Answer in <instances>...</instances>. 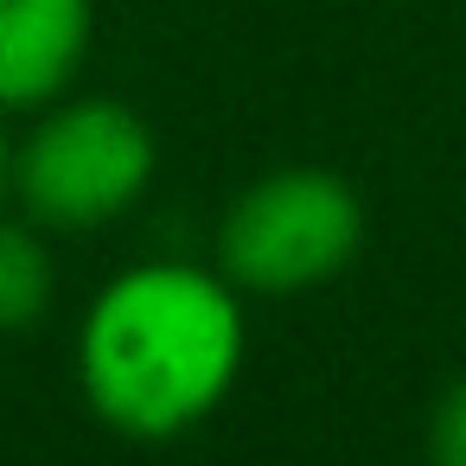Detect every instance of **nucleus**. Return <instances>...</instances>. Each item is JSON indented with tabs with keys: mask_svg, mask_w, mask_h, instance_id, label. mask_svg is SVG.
I'll list each match as a JSON object with an SVG mask.
<instances>
[{
	"mask_svg": "<svg viewBox=\"0 0 466 466\" xmlns=\"http://www.w3.org/2000/svg\"><path fill=\"white\" fill-rule=\"evenodd\" d=\"M249 358L243 294L218 275V262L147 256L116 268L71 339V370L84 409L122 441H179L205 428Z\"/></svg>",
	"mask_w": 466,
	"mask_h": 466,
	"instance_id": "f257e3e1",
	"label": "nucleus"
},
{
	"mask_svg": "<svg viewBox=\"0 0 466 466\" xmlns=\"http://www.w3.org/2000/svg\"><path fill=\"white\" fill-rule=\"evenodd\" d=\"M160 173L154 122L122 96H58L26 116L14 135V192L7 205L46 237H96L122 224Z\"/></svg>",
	"mask_w": 466,
	"mask_h": 466,
	"instance_id": "f03ea898",
	"label": "nucleus"
},
{
	"mask_svg": "<svg viewBox=\"0 0 466 466\" xmlns=\"http://www.w3.org/2000/svg\"><path fill=\"white\" fill-rule=\"evenodd\" d=\"M364 249V198L332 167H275L249 179L211 237L218 275L249 300H294L339 281Z\"/></svg>",
	"mask_w": 466,
	"mask_h": 466,
	"instance_id": "7ed1b4c3",
	"label": "nucleus"
},
{
	"mask_svg": "<svg viewBox=\"0 0 466 466\" xmlns=\"http://www.w3.org/2000/svg\"><path fill=\"white\" fill-rule=\"evenodd\" d=\"M96 52V0H0V116L26 122L77 90Z\"/></svg>",
	"mask_w": 466,
	"mask_h": 466,
	"instance_id": "20e7f679",
	"label": "nucleus"
},
{
	"mask_svg": "<svg viewBox=\"0 0 466 466\" xmlns=\"http://www.w3.org/2000/svg\"><path fill=\"white\" fill-rule=\"evenodd\" d=\"M58 300V256L52 237L0 205V332H33Z\"/></svg>",
	"mask_w": 466,
	"mask_h": 466,
	"instance_id": "39448f33",
	"label": "nucleus"
},
{
	"mask_svg": "<svg viewBox=\"0 0 466 466\" xmlns=\"http://www.w3.org/2000/svg\"><path fill=\"white\" fill-rule=\"evenodd\" d=\"M428 466H466V377H453L428 415Z\"/></svg>",
	"mask_w": 466,
	"mask_h": 466,
	"instance_id": "423d86ee",
	"label": "nucleus"
},
{
	"mask_svg": "<svg viewBox=\"0 0 466 466\" xmlns=\"http://www.w3.org/2000/svg\"><path fill=\"white\" fill-rule=\"evenodd\" d=\"M7 192H14V128L0 116V205H7Z\"/></svg>",
	"mask_w": 466,
	"mask_h": 466,
	"instance_id": "0eeeda50",
	"label": "nucleus"
}]
</instances>
